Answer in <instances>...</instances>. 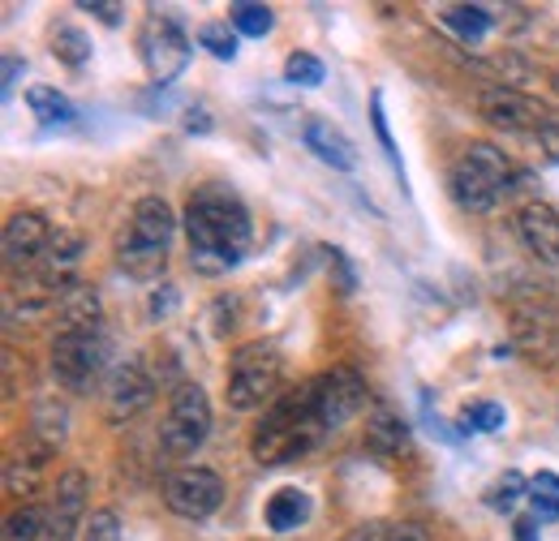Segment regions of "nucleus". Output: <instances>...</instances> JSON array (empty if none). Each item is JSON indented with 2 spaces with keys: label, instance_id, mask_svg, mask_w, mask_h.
<instances>
[{
  "label": "nucleus",
  "instance_id": "obj_33",
  "mask_svg": "<svg viewBox=\"0 0 559 541\" xmlns=\"http://www.w3.org/2000/svg\"><path fill=\"white\" fill-rule=\"evenodd\" d=\"M465 425H469V430H499V425H503V408L499 405L465 408Z\"/></svg>",
  "mask_w": 559,
  "mask_h": 541
},
{
  "label": "nucleus",
  "instance_id": "obj_4",
  "mask_svg": "<svg viewBox=\"0 0 559 541\" xmlns=\"http://www.w3.org/2000/svg\"><path fill=\"white\" fill-rule=\"evenodd\" d=\"M508 181H512V159L499 146H490V142H469L461 151L456 168H452V199L465 211L483 215V211L499 203Z\"/></svg>",
  "mask_w": 559,
  "mask_h": 541
},
{
  "label": "nucleus",
  "instance_id": "obj_10",
  "mask_svg": "<svg viewBox=\"0 0 559 541\" xmlns=\"http://www.w3.org/2000/svg\"><path fill=\"white\" fill-rule=\"evenodd\" d=\"M164 503L181 520H211L224 503V481L211 469H177L164 481Z\"/></svg>",
  "mask_w": 559,
  "mask_h": 541
},
{
  "label": "nucleus",
  "instance_id": "obj_6",
  "mask_svg": "<svg viewBox=\"0 0 559 541\" xmlns=\"http://www.w3.org/2000/svg\"><path fill=\"white\" fill-rule=\"evenodd\" d=\"M211 434V400L199 383H181L168 400L164 425H159V447L168 456H194Z\"/></svg>",
  "mask_w": 559,
  "mask_h": 541
},
{
  "label": "nucleus",
  "instance_id": "obj_38",
  "mask_svg": "<svg viewBox=\"0 0 559 541\" xmlns=\"http://www.w3.org/2000/svg\"><path fill=\"white\" fill-rule=\"evenodd\" d=\"M341 541H383V529H379V525H361V529L345 533Z\"/></svg>",
  "mask_w": 559,
  "mask_h": 541
},
{
  "label": "nucleus",
  "instance_id": "obj_22",
  "mask_svg": "<svg viewBox=\"0 0 559 541\" xmlns=\"http://www.w3.org/2000/svg\"><path fill=\"white\" fill-rule=\"evenodd\" d=\"M228 26H233L237 35L263 39V35L276 26V13H272L267 4H254V0H237V4L228 9Z\"/></svg>",
  "mask_w": 559,
  "mask_h": 541
},
{
  "label": "nucleus",
  "instance_id": "obj_25",
  "mask_svg": "<svg viewBox=\"0 0 559 541\" xmlns=\"http://www.w3.org/2000/svg\"><path fill=\"white\" fill-rule=\"evenodd\" d=\"M44 529H48V512L22 503V507L9 512V520H4V541H39Z\"/></svg>",
  "mask_w": 559,
  "mask_h": 541
},
{
  "label": "nucleus",
  "instance_id": "obj_24",
  "mask_svg": "<svg viewBox=\"0 0 559 541\" xmlns=\"http://www.w3.org/2000/svg\"><path fill=\"white\" fill-rule=\"evenodd\" d=\"M525 490H530V481L508 469L503 477H495V485L487 490V507H490V512H499V516H512V512L521 507Z\"/></svg>",
  "mask_w": 559,
  "mask_h": 541
},
{
  "label": "nucleus",
  "instance_id": "obj_34",
  "mask_svg": "<svg viewBox=\"0 0 559 541\" xmlns=\"http://www.w3.org/2000/svg\"><path fill=\"white\" fill-rule=\"evenodd\" d=\"M82 13L99 17L104 26H121V22H126V9H121V4H104V0H82Z\"/></svg>",
  "mask_w": 559,
  "mask_h": 541
},
{
  "label": "nucleus",
  "instance_id": "obj_19",
  "mask_svg": "<svg viewBox=\"0 0 559 541\" xmlns=\"http://www.w3.org/2000/svg\"><path fill=\"white\" fill-rule=\"evenodd\" d=\"M310 520V494L297 485H284L267 498V529L272 533H293Z\"/></svg>",
  "mask_w": 559,
  "mask_h": 541
},
{
  "label": "nucleus",
  "instance_id": "obj_9",
  "mask_svg": "<svg viewBox=\"0 0 559 541\" xmlns=\"http://www.w3.org/2000/svg\"><path fill=\"white\" fill-rule=\"evenodd\" d=\"M310 392H314V412H319V425L332 434L349 421L357 408L366 405V383L353 365H332L328 374L310 378Z\"/></svg>",
  "mask_w": 559,
  "mask_h": 541
},
{
  "label": "nucleus",
  "instance_id": "obj_35",
  "mask_svg": "<svg viewBox=\"0 0 559 541\" xmlns=\"http://www.w3.org/2000/svg\"><path fill=\"white\" fill-rule=\"evenodd\" d=\"M383 541H426V529L421 525H392V529H383Z\"/></svg>",
  "mask_w": 559,
  "mask_h": 541
},
{
  "label": "nucleus",
  "instance_id": "obj_8",
  "mask_svg": "<svg viewBox=\"0 0 559 541\" xmlns=\"http://www.w3.org/2000/svg\"><path fill=\"white\" fill-rule=\"evenodd\" d=\"M142 61L151 69L155 82H173L181 69L190 65V35L177 17L168 13H151V22L142 26Z\"/></svg>",
  "mask_w": 559,
  "mask_h": 541
},
{
  "label": "nucleus",
  "instance_id": "obj_30",
  "mask_svg": "<svg viewBox=\"0 0 559 541\" xmlns=\"http://www.w3.org/2000/svg\"><path fill=\"white\" fill-rule=\"evenodd\" d=\"M284 77H288L293 86H319V82H323V65H319V57H310V52H293L288 65H284Z\"/></svg>",
  "mask_w": 559,
  "mask_h": 541
},
{
  "label": "nucleus",
  "instance_id": "obj_39",
  "mask_svg": "<svg viewBox=\"0 0 559 541\" xmlns=\"http://www.w3.org/2000/svg\"><path fill=\"white\" fill-rule=\"evenodd\" d=\"M543 151H547L551 159H559V121L547 125V134H543Z\"/></svg>",
  "mask_w": 559,
  "mask_h": 541
},
{
  "label": "nucleus",
  "instance_id": "obj_15",
  "mask_svg": "<svg viewBox=\"0 0 559 541\" xmlns=\"http://www.w3.org/2000/svg\"><path fill=\"white\" fill-rule=\"evenodd\" d=\"M521 241L530 245V254L547 267H559V211L547 203H525L516 215Z\"/></svg>",
  "mask_w": 559,
  "mask_h": 541
},
{
  "label": "nucleus",
  "instance_id": "obj_21",
  "mask_svg": "<svg viewBox=\"0 0 559 541\" xmlns=\"http://www.w3.org/2000/svg\"><path fill=\"white\" fill-rule=\"evenodd\" d=\"M439 22H443L452 35H461L465 44H478L490 26H495L483 4H443V9H439Z\"/></svg>",
  "mask_w": 559,
  "mask_h": 541
},
{
  "label": "nucleus",
  "instance_id": "obj_28",
  "mask_svg": "<svg viewBox=\"0 0 559 541\" xmlns=\"http://www.w3.org/2000/svg\"><path fill=\"white\" fill-rule=\"evenodd\" d=\"M530 507H534V520H559V477L556 473H538L530 481Z\"/></svg>",
  "mask_w": 559,
  "mask_h": 541
},
{
  "label": "nucleus",
  "instance_id": "obj_40",
  "mask_svg": "<svg viewBox=\"0 0 559 541\" xmlns=\"http://www.w3.org/2000/svg\"><path fill=\"white\" fill-rule=\"evenodd\" d=\"M556 91H559V73H556Z\"/></svg>",
  "mask_w": 559,
  "mask_h": 541
},
{
  "label": "nucleus",
  "instance_id": "obj_26",
  "mask_svg": "<svg viewBox=\"0 0 559 541\" xmlns=\"http://www.w3.org/2000/svg\"><path fill=\"white\" fill-rule=\"evenodd\" d=\"M66 430H70V417H66V408L52 405V400H44V405L35 408V443H44V447H61L66 443Z\"/></svg>",
  "mask_w": 559,
  "mask_h": 541
},
{
  "label": "nucleus",
  "instance_id": "obj_12",
  "mask_svg": "<svg viewBox=\"0 0 559 541\" xmlns=\"http://www.w3.org/2000/svg\"><path fill=\"white\" fill-rule=\"evenodd\" d=\"M86 498H91V485L82 469H66L57 477V490H52V503L44 507L48 512V529L44 541H73L82 529V516H86Z\"/></svg>",
  "mask_w": 559,
  "mask_h": 541
},
{
  "label": "nucleus",
  "instance_id": "obj_23",
  "mask_svg": "<svg viewBox=\"0 0 559 541\" xmlns=\"http://www.w3.org/2000/svg\"><path fill=\"white\" fill-rule=\"evenodd\" d=\"M26 104H31V112H35L44 125H70L73 121V104L61 91H52V86H31V91H26Z\"/></svg>",
  "mask_w": 559,
  "mask_h": 541
},
{
  "label": "nucleus",
  "instance_id": "obj_31",
  "mask_svg": "<svg viewBox=\"0 0 559 541\" xmlns=\"http://www.w3.org/2000/svg\"><path fill=\"white\" fill-rule=\"evenodd\" d=\"M82 541H121V520H117V512H95Z\"/></svg>",
  "mask_w": 559,
  "mask_h": 541
},
{
  "label": "nucleus",
  "instance_id": "obj_16",
  "mask_svg": "<svg viewBox=\"0 0 559 541\" xmlns=\"http://www.w3.org/2000/svg\"><path fill=\"white\" fill-rule=\"evenodd\" d=\"M78 254H82V237L70 232V228H57L52 232V245H48V254L39 259V279H44V288H57V297L73 288V270H78Z\"/></svg>",
  "mask_w": 559,
  "mask_h": 541
},
{
  "label": "nucleus",
  "instance_id": "obj_7",
  "mask_svg": "<svg viewBox=\"0 0 559 541\" xmlns=\"http://www.w3.org/2000/svg\"><path fill=\"white\" fill-rule=\"evenodd\" d=\"M104 365H108V336H104V327L61 332V336L52 339V374L66 387H73V392L95 387Z\"/></svg>",
  "mask_w": 559,
  "mask_h": 541
},
{
  "label": "nucleus",
  "instance_id": "obj_13",
  "mask_svg": "<svg viewBox=\"0 0 559 541\" xmlns=\"http://www.w3.org/2000/svg\"><path fill=\"white\" fill-rule=\"evenodd\" d=\"M52 245V228L39 211H17L4 224V263L9 267H39Z\"/></svg>",
  "mask_w": 559,
  "mask_h": 541
},
{
  "label": "nucleus",
  "instance_id": "obj_20",
  "mask_svg": "<svg viewBox=\"0 0 559 541\" xmlns=\"http://www.w3.org/2000/svg\"><path fill=\"white\" fill-rule=\"evenodd\" d=\"M57 318H61L66 332L99 327V297H95V288H66V292H61V310H57Z\"/></svg>",
  "mask_w": 559,
  "mask_h": 541
},
{
  "label": "nucleus",
  "instance_id": "obj_3",
  "mask_svg": "<svg viewBox=\"0 0 559 541\" xmlns=\"http://www.w3.org/2000/svg\"><path fill=\"white\" fill-rule=\"evenodd\" d=\"M177 232V215L164 199H142L130 215V228L117 241V267L130 279H155L164 275L168 263V245Z\"/></svg>",
  "mask_w": 559,
  "mask_h": 541
},
{
  "label": "nucleus",
  "instance_id": "obj_17",
  "mask_svg": "<svg viewBox=\"0 0 559 541\" xmlns=\"http://www.w3.org/2000/svg\"><path fill=\"white\" fill-rule=\"evenodd\" d=\"M301 137H306V146H310L328 168L349 172L353 164H357V146H353L349 137L341 134L336 125H328V121H310V125L301 130Z\"/></svg>",
  "mask_w": 559,
  "mask_h": 541
},
{
  "label": "nucleus",
  "instance_id": "obj_29",
  "mask_svg": "<svg viewBox=\"0 0 559 541\" xmlns=\"http://www.w3.org/2000/svg\"><path fill=\"white\" fill-rule=\"evenodd\" d=\"M199 44L207 48L215 61H233V57H237V31L224 26V22H207V26L199 31Z\"/></svg>",
  "mask_w": 559,
  "mask_h": 541
},
{
  "label": "nucleus",
  "instance_id": "obj_32",
  "mask_svg": "<svg viewBox=\"0 0 559 541\" xmlns=\"http://www.w3.org/2000/svg\"><path fill=\"white\" fill-rule=\"evenodd\" d=\"M370 121H374V134H379V142H383V151H388L392 164L401 168V151H396V142H392V130H388V117H383V99H379V95L370 99Z\"/></svg>",
  "mask_w": 559,
  "mask_h": 541
},
{
  "label": "nucleus",
  "instance_id": "obj_1",
  "mask_svg": "<svg viewBox=\"0 0 559 541\" xmlns=\"http://www.w3.org/2000/svg\"><path fill=\"white\" fill-rule=\"evenodd\" d=\"M190 263L199 275H228L250 250V211L228 190H199L186 206Z\"/></svg>",
  "mask_w": 559,
  "mask_h": 541
},
{
  "label": "nucleus",
  "instance_id": "obj_18",
  "mask_svg": "<svg viewBox=\"0 0 559 541\" xmlns=\"http://www.w3.org/2000/svg\"><path fill=\"white\" fill-rule=\"evenodd\" d=\"M366 443L379 456H401L409 447V425L401 421V412H392L388 405H374L370 421H366Z\"/></svg>",
  "mask_w": 559,
  "mask_h": 541
},
{
  "label": "nucleus",
  "instance_id": "obj_5",
  "mask_svg": "<svg viewBox=\"0 0 559 541\" xmlns=\"http://www.w3.org/2000/svg\"><path fill=\"white\" fill-rule=\"evenodd\" d=\"M280 352L272 344L254 339V344H241L233 352V365H228V405L237 412H250V408L267 405L280 387Z\"/></svg>",
  "mask_w": 559,
  "mask_h": 541
},
{
  "label": "nucleus",
  "instance_id": "obj_2",
  "mask_svg": "<svg viewBox=\"0 0 559 541\" xmlns=\"http://www.w3.org/2000/svg\"><path fill=\"white\" fill-rule=\"evenodd\" d=\"M328 430L319 425V412H314V392L310 383L284 392L280 400L267 405V412L259 417L254 434H250V456L259 465H288L297 456H306Z\"/></svg>",
  "mask_w": 559,
  "mask_h": 541
},
{
  "label": "nucleus",
  "instance_id": "obj_14",
  "mask_svg": "<svg viewBox=\"0 0 559 541\" xmlns=\"http://www.w3.org/2000/svg\"><path fill=\"white\" fill-rule=\"evenodd\" d=\"M104 400H108V417L112 421H130V417H139L142 408L155 400V383H151V374L142 370L139 361L112 365L108 387H104Z\"/></svg>",
  "mask_w": 559,
  "mask_h": 541
},
{
  "label": "nucleus",
  "instance_id": "obj_27",
  "mask_svg": "<svg viewBox=\"0 0 559 541\" xmlns=\"http://www.w3.org/2000/svg\"><path fill=\"white\" fill-rule=\"evenodd\" d=\"M52 52L66 61V65H86L91 61V39L78 31V26H70V22H61L57 31H52Z\"/></svg>",
  "mask_w": 559,
  "mask_h": 541
},
{
  "label": "nucleus",
  "instance_id": "obj_36",
  "mask_svg": "<svg viewBox=\"0 0 559 541\" xmlns=\"http://www.w3.org/2000/svg\"><path fill=\"white\" fill-rule=\"evenodd\" d=\"M17 73H22V57L17 52H4V95L17 86Z\"/></svg>",
  "mask_w": 559,
  "mask_h": 541
},
{
  "label": "nucleus",
  "instance_id": "obj_37",
  "mask_svg": "<svg viewBox=\"0 0 559 541\" xmlns=\"http://www.w3.org/2000/svg\"><path fill=\"white\" fill-rule=\"evenodd\" d=\"M512 538H516V541H538V520H534V516H521V520L512 525Z\"/></svg>",
  "mask_w": 559,
  "mask_h": 541
},
{
  "label": "nucleus",
  "instance_id": "obj_11",
  "mask_svg": "<svg viewBox=\"0 0 559 541\" xmlns=\"http://www.w3.org/2000/svg\"><path fill=\"white\" fill-rule=\"evenodd\" d=\"M483 117L499 130H512V134H543L556 117L534 99V95H521V91H508V86H495L483 95Z\"/></svg>",
  "mask_w": 559,
  "mask_h": 541
}]
</instances>
